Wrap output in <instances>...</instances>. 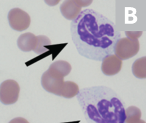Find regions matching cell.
Segmentation results:
<instances>
[{
  "label": "cell",
  "instance_id": "11",
  "mask_svg": "<svg viewBox=\"0 0 146 123\" xmlns=\"http://www.w3.org/2000/svg\"><path fill=\"white\" fill-rule=\"evenodd\" d=\"M79 86L72 81H65L63 83L60 91V97L65 98H72L77 96L79 92Z\"/></svg>",
  "mask_w": 146,
  "mask_h": 123
},
{
  "label": "cell",
  "instance_id": "15",
  "mask_svg": "<svg viewBox=\"0 0 146 123\" xmlns=\"http://www.w3.org/2000/svg\"><path fill=\"white\" fill-rule=\"evenodd\" d=\"M142 34L143 32H125V35L127 36V38L133 39H138Z\"/></svg>",
  "mask_w": 146,
  "mask_h": 123
},
{
  "label": "cell",
  "instance_id": "5",
  "mask_svg": "<svg viewBox=\"0 0 146 123\" xmlns=\"http://www.w3.org/2000/svg\"><path fill=\"white\" fill-rule=\"evenodd\" d=\"M41 82L45 90L57 96H60V91L65 82L63 77L48 69L43 74Z\"/></svg>",
  "mask_w": 146,
  "mask_h": 123
},
{
  "label": "cell",
  "instance_id": "3",
  "mask_svg": "<svg viewBox=\"0 0 146 123\" xmlns=\"http://www.w3.org/2000/svg\"><path fill=\"white\" fill-rule=\"evenodd\" d=\"M139 43L138 39L122 38L116 44L114 53L121 60H126L133 57L138 53Z\"/></svg>",
  "mask_w": 146,
  "mask_h": 123
},
{
  "label": "cell",
  "instance_id": "8",
  "mask_svg": "<svg viewBox=\"0 0 146 123\" xmlns=\"http://www.w3.org/2000/svg\"><path fill=\"white\" fill-rule=\"evenodd\" d=\"M62 15L68 20L73 21L79 15L81 12L82 7L79 1H65L60 7Z\"/></svg>",
  "mask_w": 146,
  "mask_h": 123
},
{
  "label": "cell",
  "instance_id": "12",
  "mask_svg": "<svg viewBox=\"0 0 146 123\" xmlns=\"http://www.w3.org/2000/svg\"><path fill=\"white\" fill-rule=\"evenodd\" d=\"M134 76L139 79L146 78V57H144L136 60L132 66Z\"/></svg>",
  "mask_w": 146,
  "mask_h": 123
},
{
  "label": "cell",
  "instance_id": "10",
  "mask_svg": "<svg viewBox=\"0 0 146 123\" xmlns=\"http://www.w3.org/2000/svg\"><path fill=\"white\" fill-rule=\"evenodd\" d=\"M49 69L51 70L56 74L64 78L65 76L70 74L71 70V66L67 61L59 60L51 64V65L49 67Z\"/></svg>",
  "mask_w": 146,
  "mask_h": 123
},
{
  "label": "cell",
  "instance_id": "16",
  "mask_svg": "<svg viewBox=\"0 0 146 123\" xmlns=\"http://www.w3.org/2000/svg\"><path fill=\"white\" fill-rule=\"evenodd\" d=\"M9 123H29L25 118H16L12 120Z\"/></svg>",
  "mask_w": 146,
  "mask_h": 123
},
{
  "label": "cell",
  "instance_id": "13",
  "mask_svg": "<svg viewBox=\"0 0 146 123\" xmlns=\"http://www.w3.org/2000/svg\"><path fill=\"white\" fill-rule=\"evenodd\" d=\"M141 112L136 106H130L125 109V123H135L141 120Z\"/></svg>",
  "mask_w": 146,
  "mask_h": 123
},
{
  "label": "cell",
  "instance_id": "9",
  "mask_svg": "<svg viewBox=\"0 0 146 123\" xmlns=\"http://www.w3.org/2000/svg\"><path fill=\"white\" fill-rule=\"evenodd\" d=\"M38 43L37 36L32 33H25L21 35L18 38L17 45L21 51L23 52L34 51Z\"/></svg>",
  "mask_w": 146,
  "mask_h": 123
},
{
  "label": "cell",
  "instance_id": "17",
  "mask_svg": "<svg viewBox=\"0 0 146 123\" xmlns=\"http://www.w3.org/2000/svg\"><path fill=\"white\" fill-rule=\"evenodd\" d=\"M135 123H145V122L144 120H139L138 121H137V122H135Z\"/></svg>",
  "mask_w": 146,
  "mask_h": 123
},
{
  "label": "cell",
  "instance_id": "14",
  "mask_svg": "<svg viewBox=\"0 0 146 123\" xmlns=\"http://www.w3.org/2000/svg\"><path fill=\"white\" fill-rule=\"evenodd\" d=\"M38 38V43L37 45L35 51H34L36 54L40 55L48 51V49L46 48V45H51V42L47 36L43 35L37 36Z\"/></svg>",
  "mask_w": 146,
  "mask_h": 123
},
{
  "label": "cell",
  "instance_id": "4",
  "mask_svg": "<svg viewBox=\"0 0 146 123\" xmlns=\"http://www.w3.org/2000/svg\"><path fill=\"white\" fill-rule=\"evenodd\" d=\"M20 93V86L14 80H7L0 85V101L5 105L15 103Z\"/></svg>",
  "mask_w": 146,
  "mask_h": 123
},
{
  "label": "cell",
  "instance_id": "6",
  "mask_svg": "<svg viewBox=\"0 0 146 123\" xmlns=\"http://www.w3.org/2000/svg\"><path fill=\"white\" fill-rule=\"evenodd\" d=\"M8 20L10 26L17 31L26 30L31 24V18L28 13L19 8L10 11L8 13Z\"/></svg>",
  "mask_w": 146,
  "mask_h": 123
},
{
  "label": "cell",
  "instance_id": "1",
  "mask_svg": "<svg viewBox=\"0 0 146 123\" xmlns=\"http://www.w3.org/2000/svg\"><path fill=\"white\" fill-rule=\"evenodd\" d=\"M70 31L72 42L80 55L98 61L113 55L121 36L112 21L91 9L81 11L72 21Z\"/></svg>",
  "mask_w": 146,
  "mask_h": 123
},
{
  "label": "cell",
  "instance_id": "7",
  "mask_svg": "<svg viewBox=\"0 0 146 123\" xmlns=\"http://www.w3.org/2000/svg\"><path fill=\"white\" fill-rule=\"evenodd\" d=\"M122 61L115 55H110L102 60L101 70L104 75L112 76L118 74L121 70Z\"/></svg>",
  "mask_w": 146,
  "mask_h": 123
},
{
  "label": "cell",
  "instance_id": "2",
  "mask_svg": "<svg viewBox=\"0 0 146 123\" xmlns=\"http://www.w3.org/2000/svg\"><path fill=\"white\" fill-rule=\"evenodd\" d=\"M77 99L87 123H125V103L112 89L105 86L82 89Z\"/></svg>",
  "mask_w": 146,
  "mask_h": 123
}]
</instances>
